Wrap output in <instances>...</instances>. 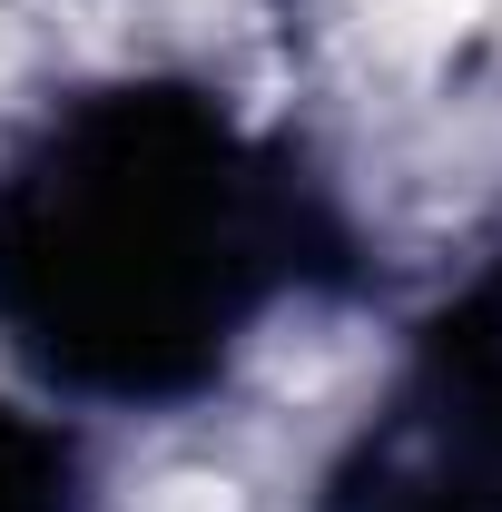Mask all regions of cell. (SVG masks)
Masks as SVG:
<instances>
[{"instance_id": "2", "label": "cell", "mask_w": 502, "mask_h": 512, "mask_svg": "<svg viewBox=\"0 0 502 512\" xmlns=\"http://www.w3.org/2000/svg\"><path fill=\"white\" fill-rule=\"evenodd\" d=\"M306 512H502V217L394 325L375 394L315 453Z\"/></svg>"}, {"instance_id": "3", "label": "cell", "mask_w": 502, "mask_h": 512, "mask_svg": "<svg viewBox=\"0 0 502 512\" xmlns=\"http://www.w3.org/2000/svg\"><path fill=\"white\" fill-rule=\"evenodd\" d=\"M0 512H99V434L40 394H0Z\"/></svg>"}, {"instance_id": "1", "label": "cell", "mask_w": 502, "mask_h": 512, "mask_svg": "<svg viewBox=\"0 0 502 512\" xmlns=\"http://www.w3.org/2000/svg\"><path fill=\"white\" fill-rule=\"evenodd\" d=\"M345 276L335 178L197 69L79 79L0 148V365L89 434L217 404Z\"/></svg>"}]
</instances>
